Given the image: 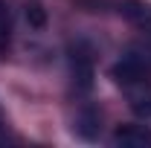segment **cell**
<instances>
[{
	"label": "cell",
	"mask_w": 151,
	"mask_h": 148,
	"mask_svg": "<svg viewBox=\"0 0 151 148\" xmlns=\"http://www.w3.org/2000/svg\"><path fill=\"white\" fill-rule=\"evenodd\" d=\"M113 78L125 90L134 113L151 116V64L142 55H137V52H128V55H122L116 61Z\"/></svg>",
	"instance_id": "cell-1"
},
{
	"label": "cell",
	"mask_w": 151,
	"mask_h": 148,
	"mask_svg": "<svg viewBox=\"0 0 151 148\" xmlns=\"http://www.w3.org/2000/svg\"><path fill=\"white\" fill-rule=\"evenodd\" d=\"M113 142L122 148H151V131L139 125H128L113 134Z\"/></svg>",
	"instance_id": "cell-2"
},
{
	"label": "cell",
	"mask_w": 151,
	"mask_h": 148,
	"mask_svg": "<svg viewBox=\"0 0 151 148\" xmlns=\"http://www.w3.org/2000/svg\"><path fill=\"white\" fill-rule=\"evenodd\" d=\"M73 75H76V81H78L81 90H90L93 70H90V58H87V55H81V52H76V55H73Z\"/></svg>",
	"instance_id": "cell-3"
},
{
	"label": "cell",
	"mask_w": 151,
	"mask_h": 148,
	"mask_svg": "<svg viewBox=\"0 0 151 148\" xmlns=\"http://www.w3.org/2000/svg\"><path fill=\"white\" fill-rule=\"evenodd\" d=\"M9 44H12V18H9L6 3L0 0V55L9 52Z\"/></svg>",
	"instance_id": "cell-4"
},
{
	"label": "cell",
	"mask_w": 151,
	"mask_h": 148,
	"mask_svg": "<svg viewBox=\"0 0 151 148\" xmlns=\"http://www.w3.org/2000/svg\"><path fill=\"white\" fill-rule=\"evenodd\" d=\"M26 18L35 20V26L44 23V12H41V6H38V3H29V6H26Z\"/></svg>",
	"instance_id": "cell-5"
}]
</instances>
